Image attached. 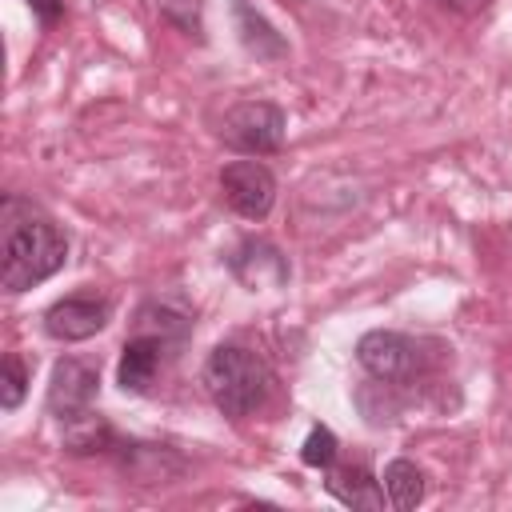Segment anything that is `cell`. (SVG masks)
<instances>
[{"label": "cell", "instance_id": "cell-1", "mask_svg": "<svg viewBox=\"0 0 512 512\" xmlns=\"http://www.w3.org/2000/svg\"><path fill=\"white\" fill-rule=\"evenodd\" d=\"M68 260V236L28 200L4 196L0 208V288L20 296L48 276H56Z\"/></svg>", "mask_w": 512, "mask_h": 512}, {"label": "cell", "instance_id": "cell-2", "mask_svg": "<svg viewBox=\"0 0 512 512\" xmlns=\"http://www.w3.org/2000/svg\"><path fill=\"white\" fill-rule=\"evenodd\" d=\"M204 392L212 396L216 412L228 420H244L256 408H264L268 392H272V372L264 364V356H256L244 344H216L204 360Z\"/></svg>", "mask_w": 512, "mask_h": 512}, {"label": "cell", "instance_id": "cell-3", "mask_svg": "<svg viewBox=\"0 0 512 512\" xmlns=\"http://www.w3.org/2000/svg\"><path fill=\"white\" fill-rule=\"evenodd\" d=\"M284 112L272 100H244L224 112L220 140L244 156H268L284 144Z\"/></svg>", "mask_w": 512, "mask_h": 512}, {"label": "cell", "instance_id": "cell-4", "mask_svg": "<svg viewBox=\"0 0 512 512\" xmlns=\"http://www.w3.org/2000/svg\"><path fill=\"white\" fill-rule=\"evenodd\" d=\"M356 364L384 384H408L420 372V344L392 328H372L356 340Z\"/></svg>", "mask_w": 512, "mask_h": 512}, {"label": "cell", "instance_id": "cell-5", "mask_svg": "<svg viewBox=\"0 0 512 512\" xmlns=\"http://www.w3.org/2000/svg\"><path fill=\"white\" fill-rule=\"evenodd\" d=\"M220 192L224 204L244 220H264L276 204V176L260 160H228L220 168Z\"/></svg>", "mask_w": 512, "mask_h": 512}, {"label": "cell", "instance_id": "cell-6", "mask_svg": "<svg viewBox=\"0 0 512 512\" xmlns=\"http://www.w3.org/2000/svg\"><path fill=\"white\" fill-rule=\"evenodd\" d=\"M100 396V364L80 360V356H64L52 364L48 376V412L56 420H72L80 412H88Z\"/></svg>", "mask_w": 512, "mask_h": 512}, {"label": "cell", "instance_id": "cell-7", "mask_svg": "<svg viewBox=\"0 0 512 512\" xmlns=\"http://www.w3.org/2000/svg\"><path fill=\"white\" fill-rule=\"evenodd\" d=\"M108 320H112V300H108V296L76 292V296L56 300V304L44 312V332H48L52 340L76 344V340H88V336L104 332Z\"/></svg>", "mask_w": 512, "mask_h": 512}, {"label": "cell", "instance_id": "cell-8", "mask_svg": "<svg viewBox=\"0 0 512 512\" xmlns=\"http://www.w3.org/2000/svg\"><path fill=\"white\" fill-rule=\"evenodd\" d=\"M228 272L244 288H284L288 284V260L268 240H240L228 252Z\"/></svg>", "mask_w": 512, "mask_h": 512}, {"label": "cell", "instance_id": "cell-9", "mask_svg": "<svg viewBox=\"0 0 512 512\" xmlns=\"http://www.w3.org/2000/svg\"><path fill=\"white\" fill-rule=\"evenodd\" d=\"M160 360H164V340L152 336V332H136L124 352H120V364H116V384L132 396H144L160 372Z\"/></svg>", "mask_w": 512, "mask_h": 512}, {"label": "cell", "instance_id": "cell-10", "mask_svg": "<svg viewBox=\"0 0 512 512\" xmlns=\"http://www.w3.org/2000/svg\"><path fill=\"white\" fill-rule=\"evenodd\" d=\"M232 20H236V36H240V44H244L256 60H280V56H288L284 36L268 24V16H264L256 4H248V0H232Z\"/></svg>", "mask_w": 512, "mask_h": 512}, {"label": "cell", "instance_id": "cell-11", "mask_svg": "<svg viewBox=\"0 0 512 512\" xmlns=\"http://www.w3.org/2000/svg\"><path fill=\"white\" fill-rule=\"evenodd\" d=\"M324 488L344 504V508H368V512H376V508H384V488H380V480L364 468V464H344V468H328V480H324Z\"/></svg>", "mask_w": 512, "mask_h": 512}, {"label": "cell", "instance_id": "cell-12", "mask_svg": "<svg viewBox=\"0 0 512 512\" xmlns=\"http://www.w3.org/2000/svg\"><path fill=\"white\" fill-rule=\"evenodd\" d=\"M60 444H64V452H72V456L108 452V448L116 444V432H112V424H108L96 408H88V412H80V416H72V420H60Z\"/></svg>", "mask_w": 512, "mask_h": 512}, {"label": "cell", "instance_id": "cell-13", "mask_svg": "<svg viewBox=\"0 0 512 512\" xmlns=\"http://www.w3.org/2000/svg\"><path fill=\"white\" fill-rule=\"evenodd\" d=\"M380 488H384V496H388L392 508L408 512V508H416V504L424 500V488H428V484H424V472H420L412 460L396 456V460L384 464V472H380Z\"/></svg>", "mask_w": 512, "mask_h": 512}, {"label": "cell", "instance_id": "cell-14", "mask_svg": "<svg viewBox=\"0 0 512 512\" xmlns=\"http://www.w3.org/2000/svg\"><path fill=\"white\" fill-rule=\"evenodd\" d=\"M188 324H192V320H188L184 312H176V308H168V304H160V300H148V304L136 312V328L160 336L164 344H168V340H184Z\"/></svg>", "mask_w": 512, "mask_h": 512}, {"label": "cell", "instance_id": "cell-15", "mask_svg": "<svg viewBox=\"0 0 512 512\" xmlns=\"http://www.w3.org/2000/svg\"><path fill=\"white\" fill-rule=\"evenodd\" d=\"M336 456H340V440H336V432L332 428H324V424H316L308 436H304V444H300V460L308 464V468H332L336 464Z\"/></svg>", "mask_w": 512, "mask_h": 512}, {"label": "cell", "instance_id": "cell-16", "mask_svg": "<svg viewBox=\"0 0 512 512\" xmlns=\"http://www.w3.org/2000/svg\"><path fill=\"white\" fill-rule=\"evenodd\" d=\"M28 380H32V372H28L24 356L20 352H8L4 356V380H0V404H4V412L20 408V400L28 392Z\"/></svg>", "mask_w": 512, "mask_h": 512}, {"label": "cell", "instance_id": "cell-17", "mask_svg": "<svg viewBox=\"0 0 512 512\" xmlns=\"http://www.w3.org/2000/svg\"><path fill=\"white\" fill-rule=\"evenodd\" d=\"M28 8H32V16H36L44 28H52V24L64 16V0H28Z\"/></svg>", "mask_w": 512, "mask_h": 512}, {"label": "cell", "instance_id": "cell-18", "mask_svg": "<svg viewBox=\"0 0 512 512\" xmlns=\"http://www.w3.org/2000/svg\"><path fill=\"white\" fill-rule=\"evenodd\" d=\"M448 12H456V16H476V12H484L492 0H440Z\"/></svg>", "mask_w": 512, "mask_h": 512}]
</instances>
